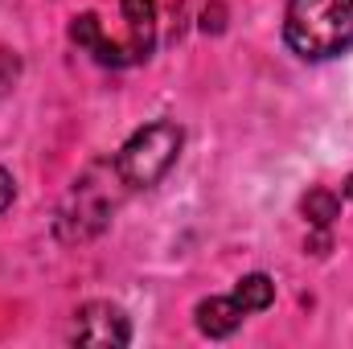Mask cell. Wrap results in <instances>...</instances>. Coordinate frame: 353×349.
Here are the masks:
<instances>
[{"mask_svg": "<svg viewBox=\"0 0 353 349\" xmlns=\"http://www.w3.org/2000/svg\"><path fill=\"white\" fill-rule=\"evenodd\" d=\"M17 74H21V62H17V54H8V50H0V94L17 83Z\"/></svg>", "mask_w": 353, "mask_h": 349, "instance_id": "obj_10", "label": "cell"}, {"mask_svg": "<svg viewBox=\"0 0 353 349\" xmlns=\"http://www.w3.org/2000/svg\"><path fill=\"white\" fill-rule=\"evenodd\" d=\"M341 193H345V197H350V201H353V173L345 177V185H341Z\"/></svg>", "mask_w": 353, "mask_h": 349, "instance_id": "obj_12", "label": "cell"}, {"mask_svg": "<svg viewBox=\"0 0 353 349\" xmlns=\"http://www.w3.org/2000/svg\"><path fill=\"white\" fill-rule=\"evenodd\" d=\"M234 300H239V308L251 317V312H263V308H271V300H275V283L267 279V275H243L239 283H234V292H230Z\"/></svg>", "mask_w": 353, "mask_h": 349, "instance_id": "obj_8", "label": "cell"}, {"mask_svg": "<svg viewBox=\"0 0 353 349\" xmlns=\"http://www.w3.org/2000/svg\"><path fill=\"white\" fill-rule=\"evenodd\" d=\"M70 341L74 346H128L132 341V325H128L123 308H115L107 300H90V304H83L74 312Z\"/></svg>", "mask_w": 353, "mask_h": 349, "instance_id": "obj_4", "label": "cell"}, {"mask_svg": "<svg viewBox=\"0 0 353 349\" xmlns=\"http://www.w3.org/2000/svg\"><path fill=\"white\" fill-rule=\"evenodd\" d=\"M123 193H128V185L115 169V161L90 165L87 173L70 185V193H66V201H62V210L54 218L58 239L62 243H87L99 230H107V222L119 210Z\"/></svg>", "mask_w": 353, "mask_h": 349, "instance_id": "obj_1", "label": "cell"}, {"mask_svg": "<svg viewBox=\"0 0 353 349\" xmlns=\"http://www.w3.org/2000/svg\"><path fill=\"white\" fill-rule=\"evenodd\" d=\"M193 317H197V329L205 333V337H230L239 325H243V308H239V300L234 296H210V300H201L197 308H193Z\"/></svg>", "mask_w": 353, "mask_h": 349, "instance_id": "obj_6", "label": "cell"}, {"mask_svg": "<svg viewBox=\"0 0 353 349\" xmlns=\"http://www.w3.org/2000/svg\"><path fill=\"white\" fill-rule=\"evenodd\" d=\"M300 210H304V218H308L316 230H329V226L337 222V214H341V197H337L333 189H308L304 201H300Z\"/></svg>", "mask_w": 353, "mask_h": 349, "instance_id": "obj_9", "label": "cell"}, {"mask_svg": "<svg viewBox=\"0 0 353 349\" xmlns=\"http://www.w3.org/2000/svg\"><path fill=\"white\" fill-rule=\"evenodd\" d=\"M123 17L132 25L136 58H148L152 54V33H157V0H123Z\"/></svg>", "mask_w": 353, "mask_h": 349, "instance_id": "obj_7", "label": "cell"}, {"mask_svg": "<svg viewBox=\"0 0 353 349\" xmlns=\"http://www.w3.org/2000/svg\"><path fill=\"white\" fill-rule=\"evenodd\" d=\"M181 128L173 119H157V123H144L119 152H115V169L123 177L128 189H152L161 177L176 165V152H181Z\"/></svg>", "mask_w": 353, "mask_h": 349, "instance_id": "obj_3", "label": "cell"}, {"mask_svg": "<svg viewBox=\"0 0 353 349\" xmlns=\"http://www.w3.org/2000/svg\"><path fill=\"white\" fill-rule=\"evenodd\" d=\"M283 41L308 62L345 54L353 46V0H288Z\"/></svg>", "mask_w": 353, "mask_h": 349, "instance_id": "obj_2", "label": "cell"}, {"mask_svg": "<svg viewBox=\"0 0 353 349\" xmlns=\"http://www.w3.org/2000/svg\"><path fill=\"white\" fill-rule=\"evenodd\" d=\"M70 37H74V46L90 50V54H94V62H103V66H128V62H132L128 46H115V41H107V37H103V29H99V17H94V12H79V17H74Z\"/></svg>", "mask_w": 353, "mask_h": 349, "instance_id": "obj_5", "label": "cell"}, {"mask_svg": "<svg viewBox=\"0 0 353 349\" xmlns=\"http://www.w3.org/2000/svg\"><path fill=\"white\" fill-rule=\"evenodd\" d=\"M12 197H17V181H12V173H4V169H0V214L12 206Z\"/></svg>", "mask_w": 353, "mask_h": 349, "instance_id": "obj_11", "label": "cell"}]
</instances>
